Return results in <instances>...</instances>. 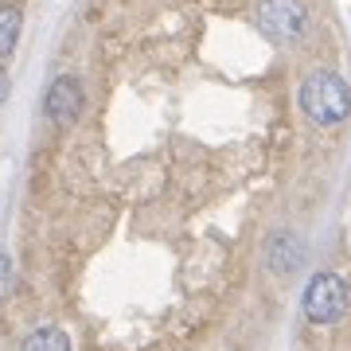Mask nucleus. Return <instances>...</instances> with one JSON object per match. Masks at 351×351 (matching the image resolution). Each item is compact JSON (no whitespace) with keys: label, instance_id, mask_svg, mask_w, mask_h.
<instances>
[{"label":"nucleus","instance_id":"obj_1","mask_svg":"<svg viewBox=\"0 0 351 351\" xmlns=\"http://www.w3.org/2000/svg\"><path fill=\"white\" fill-rule=\"evenodd\" d=\"M297 101H301V113L313 121V125L332 129V125H339V121H348L351 86L336 75V71H313V75L301 82Z\"/></svg>","mask_w":351,"mask_h":351},{"label":"nucleus","instance_id":"obj_2","mask_svg":"<svg viewBox=\"0 0 351 351\" xmlns=\"http://www.w3.org/2000/svg\"><path fill=\"white\" fill-rule=\"evenodd\" d=\"M254 20L274 43H285V47L304 43L308 32H313V16H308L301 0H262Z\"/></svg>","mask_w":351,"mask_h":351},{"label":"nucleus","instance_id":"obj_3","mask_svg":"<svg viewBox=\"0 0 351 351\" xmlns=\"http://www.w3.org/2000/svg\"><path fill=\"white\" fill-rule=\"evenodd\" d=\"M348 304H351V293H348V281L339 274H316L304 285L301 308L313 324H336L339 316L348 313Z\"/></svg>","mask_w":351,"mask_h":351},{"label":"nucleus","instance_id":"obj_4","mask_svg":"<svg viewBox=\"0 0 351 351\" xmlns=\"http://www.w3.org/2000/svg\"><path fill=\"white\" fill-rule=\"evenodd\" d=\"M82 106H86V98H82V82L75 75H59L47 86V94H43V113H47V121H55V125L78 121Z\"/></svg>","mask_w":351,"mask_h":351},{"label":"nucleus","instance_id":"obj_5","mask_svg":"<svg viewBox=\"0 0 351 351\" xmlns=\"http://www.w3.org/2000/svg\"><path fill=\"white\" fill-rule=\"evenodd\" d=\"M265 265L274 269L277 277H289L297 274L304 265V242L297 230H274L265 239Z\"/></svg>","mask_w":351,"mask_h":351},{"label":"nucleus","instance_id":"obj_6","mask_svg":"<svg viewBox=\"0 0 351 351\" xmlns=\"http://www.w3.org/2000/svg\"><path fill=\"white\" fill-rule=\"evenodd\" d=\"M20 27H24V16L16 4H4L0 0V59H8L20 43Z\"/></svg>","mask_w":351,"mask_h":351},{"label":"nucleus","instance_id":"obj_7","mask_svg":"<svg viewBox=\"0 0 351 351\" xmlns=\"http://www.w3.org/2000/svg\"><path fill=\"white\" fill-rule=\"evenodd\" d=\"M20 351H71V336H66L63 328L43 324V328H36V332L20 343Z\"/></svg>","mask_w":351,"mask_h":351},{"label":"nucleus","instance_id":"obj_8","mask_svg":"<svg viewBox=\"0 0 351 351\" xmlns=\"http://www.w3.org/2000/svg\"><path fill=\"white\" fill-rule=\"evenodd\" d=\"M12 289V262H8V254H0V297Z\"/></svg>","mask_w":351,"mask_h":351},{"label":"nucleus","instance_id":"obj_9","mask_svg":"<svg viewBox=\"0 0 351 351\" xmlns=\"http://www.w3.org/2000/svg\"><path fill=\"white\" fill-rule=\"evenodd\" d=\"M8 90H12V78H8L4 66H0V106H4V98H8Z\"/></svg>","mask_w":351,"mask_h":351}]
</instances>
